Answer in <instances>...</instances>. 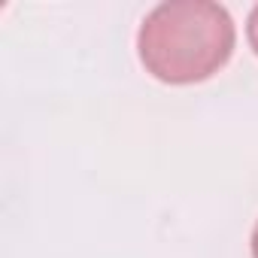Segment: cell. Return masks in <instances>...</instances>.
Returning <instances> with one entry per match:
<instances>
[{"instance_id": "6da1fadb", "label": "cell", "mask_w": 258, "mask_h": 258, "mask_svg": "<svg viewBox=\"0 0 258 258\" xmlns=\"http://www.w3.org/2000/svg\"><path fill=\"white\" fill-rule=\"evenodd\" d=\"M237 43L228 10L213 0L158 4L140 25L137 55L146 73L167 85H195L219 73Z\"/></svg>"}, {"instance_id": "7a4b0ae2", "label": "cell", "mask_w": 258, "mask_h": 258, "mask_svg": "<svg viewBox=\"0 0 258 258\" xmlns=\"http://www.w3.org/2000/svg\"><path fill=\"white\" fill-rule=\"evenodd\" d=\"M246 37H249L252 52L258 55V4L252 7V13H249V19H246Z\"/></svg>"}, {"instance_id": "3957f363", "label": "cell", "mask_w": 258, "mask_h": 258, "mask_svg": "<svg viewBox=\"0 0 258 258\" xmlns=\"http://www.w3.org/2000/svg\"><path fill=\"white\" fill-rule=\"evenodd\" d=\"M252 258H258V222L252 228Z\"/></svg>"}]
</instances>
